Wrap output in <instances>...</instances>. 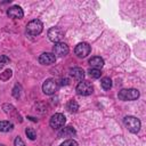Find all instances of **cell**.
I'll use <instances>...</instances> for the list:
<instances>
[{
    "mask_svg": "<svg viewBox=\"0 0 146 146\" xmlns=\"http://www.w3.org/2000/svg\"><path fill=\"white\" fill-rule=\"evenodd\" d=\"M43 30V24L39 19H33L27 23L26 25V32L30 35H39Z\"/></svg>",
    "mask_w": 146,
    "mask_h": 146,
    "instance_id": "1",
    "label": "cell"
},
{
    "mask_svg": "<svg viewBox=\"0 0 146 146\" xmlns=\"http://www.w3.org/2000/svg\"><path fill=\"white\" fill-rule=\"evenodd\" d=\"M123 122L125 124V127L128 128V130L132 133H137L140 130V121L139 119L135 117V116H125L123 119Z\"/></svg>",
    "mask_w": 146,
    "mask_h": 146,
    "instance_id": "2",
    "label": "cell"
},
{
    "mask_svg": "<svg viewBox=\"0 0 146 146\" xmlns=\"http://www.w3.org/2000/svg\"><path fill=\"white\" fill-rule=\"evenodd\" d=\"M119 99L121 100H135L139 97V91L137 89L130 88V89H122L121 91H119Z\"/></svg>",
    "mask_w": 146,
    "mask_h": 146,
    "instance_id": "3",
    "label": "cell"
},
{
    "mask_svg": "<svg viewBox=\"0 0 146 146\" xmlns=\"http://www.w3.org/2000/svg\"><path fill=\"white\" fill-rule=\"evenodd\" d=\"M59 88V83L55 79H47L42 84V91L46 95H52L55 94Z\"/></svg>",
    "mask_w": 146,
    "mask_h": 146,
    "instance_id": "4",
    "label": "cell"
},
{
    "mask_svg": "<svg viewBox=\"0 0 146 146\" xmlns=\"http://www.w3.org/2000/svg\"><path fill=\"white\" fill-rule=\"evenodd\" d=\"M92 91H94V87L89 81L82 80L76 86V92L81 96H89L92 94Z\"/></svg>",
    "mask_w": 146,
    "mask_h": 146,
    "instance_id": "5",
    "label": "cell"
},
{
    "mask_svg": "<svg viewBox=\"0 0 146 146\" xmlns=\"http://www.w3.org/2000/svg\"><path fill=\"white\" fill-rule=\"evenodd\" d=\"M2 110H3V112L8 115V116H10L13 120H15L16 122H22L23 121V119H22V116H21V114L18 113V111L11 105V104H3L2 105Z\"/></svg>",
    "mask_w": 146,
    "mask_h": 146,
    "instance_id": "6",
    "label": "cell"
},
{
    "mask_svg": "<svg viewBox=\"0 0 146 146\" xmlns=\"http://www.w3.org/2000/svg\"><path fill=\"white\" fill-rule=\"evenodd\" d=\"M66 122V119L65 116L62 114V113H56L54 114L51 117H50V121H49V124L52 129H62L64 127Z\"/></svg>",
    "mask_w": 146,
    "mask_h": 146,
    "instance_id": "7",
    "label": "cell"
},
{
    "mask_svg": "<svg viewBox=\"0 0 146 146\" xmlns=\"http://www.w3.org/2000/svg\"><path fill=\"white\" fill-rule=\"evenodd\" d=\"M48 38L51 42H55V43H58L60 42V40L64 38V32L62 29L59 27H51L49 31H48Z\"/></svg>",
    "mask_w": 146,
    "mask_h": 146,
    "instance_id": "8",
    "label": "cell"
},
{
    "mask_svg": "<svg viewBox=\"0 0 146 146\" xmlns=\"http://www.w3.org/2000/svg\"><path fill=\"white\" fill-rule=\"evenodd\" d=\"M90 51H91V48H90V46H89L87 42H81V43L76 44V47H75V49H74L75 55H76L78 57H80V58L87 57V56L90 54Z\"/></svg>",
    "mask_w": 146,
    "mask_h": 146,
    "instance_id": "9",
    "label": "cell"
},
{
    "mask_svg": "<svg viewBox=\"0 0 146 146\" xmlns=\"http://www.w3.org/2000/svg\"><path fill=\"white\" fill-rule=\"evenodd\" d=\"M70 49H68V46L64 42H58V43H55L54 48H52V54L56 56V57H63V56H66L68 54Z\"/></svg>",
    "mask_w": 146,
    "mask_h": 146,
    "instance_id": "10",
    "label": "cell"
},
{
    "mask_svg": "<svg viewBox=\"0 0 146 146\" xmlns=\"http://www.w3.org/2000/svg\"><path fill=\"white\" fill-rule=\"evenodd\" d=\"M7 15L13 19H21L24 16V13L19 6H13L7 10Z\"/></svg>",
    "mask_w": 146,
    "mask_h": 146,
    "instance_id": "11",
    "label": "cell"
},
{
    "mask_svg": "<svg viewBox=\"0 0 146 146\" xmlns=\"http://www.w3.org/2000/svg\"><path fill=\"white\" fill-rule=\"evenodd\" d=\"M55 60L56 56L52 52H43L39 57V63L42 65H51L52 63H55Z\"/></svg>",
    "mask_w": 146,
    "mask_h": 146,
    "instance_id": "12",
    "label": "cell"
},
{
    "mask_svg": "<svg viewBox=\"0 0 146 146\" xmlns=\"http://www.w3.org/2000/svg\"><path fill=\"white\" fill-rule=\"evenodd\" d=\"M76 131L73 127H64L59 130L58 132V138H64V137H73L75 136Z\"/></svg>",
    "mask_w": 146,
    "mask_h": 146,
    "instance_id": "13",
    "label": "cell"
},
{
    "mask_svg": "<svg viewBox=\"0 0 146 146\" xmlns=\"http://www.w3.org/2000/svg\"><path fill=\"white\" fill-rule=\"evenodd\" d=\"M89 64L91 66V68H102L104 66V59L99 56H95V57H91L89 59Z\"/></svg>",
    "mask_w": 146,
    "mask_h": 146,
    "instance_id": "14",
    "label": "cell"
},
{
    "mask_svg": "<svg viewBox=\"0 0 146 146\" xmlns=\"http://www.w3.org/2000/svg\"><path fill=\"white\" fill-rule=\"evenodd\" d=\"M71 75L76 80V81H82L84 79V71L80 67H73L70 70Z\"/></svg>",
    "mask_w": 146,
    "mask_h": 146,
    "instance_id": "15",
    "label": "cell"
},
{
    "mask_svg": "<svg viewBox=\"0 0 146 146\" xmlns=\"http://www.w3.org/2000/svg\"><path fill=\"white\" fill-rule=\"evenodd\" d=\"M14 129V124L10 121H0V131L8 132Z\"/></svg>",
    "mask_w": 146,
    "mask_h": 146,
    "instance_id": "16",
    "label": "cell"
},
{
    "mask_svg": "<svg viewBox=\"0 0 146 146\" xmlns=\"http://www.w3.org/2000/svg\"><path fill=\"white\" fill-rule=\"evenodd\" d=\"M100 84L104 90H110L112 88V80L110 78H103L100 81Z\"/></svg>",
    "mask_w": 146,
    "mask_h": 146,
    "instance_id": "17",
    "label": "cell"
},
{
    "mask_svg": "<svg viewBox=\"0 0 146 146\" xmlns=\"http://www.w3.org/2000/svg\"><path fill=\"white\" fill-rule=\"evenodd\" d=\"M88 73H89V75H90L92 79H99L100 75H102V72H100V70H98V68H90V70L88 71Z\"/></svg>",
    "mask_w": 146,
    "mask_h": 146,
    "instance_id": "18",
    "label": "cell"
},
{
    "mask_svg": "<svg viewBox=\"0 0 146 146\" xmlns=\"http://www.w3.org/2000/svg\"><path fill=\"white\" fill-rule=\"evenodd\" d=\"M11 75H13V71L8 68V70H6L5 72L0 73V80H2V81H7V80H9V79L11 78Z\"/></svg>",
    "mask_w": 146,
    "mask_h": 146,
    "instance_id": "19",
    "label": "cell"
},
{
    "mask_svg": "<svg viewBox=\"0 0 146 146\" xmlns=\"http://www.w3.org/2000/svg\"><path fill=\"white\" fill-rule=\"evenodd\" d=\"M67 110H68L70 112H76V111L79 110L78 103H76L75 100H70V102L67 103Z\"/></svg>",
    "mask_w": 146,
    "mask_h": 146,
    "instance_id": "20",
    "label": "cell"
},
{
    "mask_svg": "<svg viewBox=\"0 0 146 146\" xmlns=\"http://www.w3.org/2000/svg\"><path fill=\"white\" fill-rule=\"evenodd\" d=\"M25 133H26V136L29 137V139H31V140H34V139L36 138V133H35L34 129H32V128H26Z\"/></svg>",
    "mask_w": 146,
    "mask_h": 146,
    "instance_id": "21",
    "label": "cell"
},
{
    "mask_svg": "<svg viewBox=\"0 0 146 146\" xmlns=\"http://www.w3.org/2000/svg\"><path fill=\"white\" fill-rule=\"evenodd\" d=\"M59 146H79V145H78V143L74 139H67L63 144H60Z\"/></svg>",
    "mask_w": 146,
    "mask_h": 146,
    "instance_id": "22",
    "label": "cell"
},
{
    "mask_svg": "<svg viewBox=\"0 0 146 146\" xmlns=\"http://www.w3.org/2000/svg\"><path fill=\"white\" fill-rule=\"evenodd\" d=\"M9 63V58L7 57V56H5V55H2V56H0V68H2L5 65H7Z\"/></svg>",
    "mask_w": 146,
    "mask_h": 146,
    "instance_id": "23",
    "label": "cell"
},
{
    "mask_svg": "<svg viewBox=\"0 0 146 146\" xmlns=\"http://www.w3.org/2000/svg\"><path fill=\"white\" fill-rule=\"evenodd\" d=\"M19 91H21V87H19L18 84H16L15 88L13 89V96H14L15 98H18V97H19V94H21Z\"/></svg>",
    "mask_w": 146,
    "mask_h": 146,
    "instance_id": "24",
    "label": "cell"
},
{
    "mask_svg": "<svg viewBox=\"0 0 146 146\" xmlns=\"http://www.w3.org/2000/svg\"><path fill=\"white\" fill-rule=\"evenodd\" d=\"M14 145H15V146H25V144H24L23 139H22L19 136L15 138V140H14Z\"/></svg>",
    "mask_w": 146,
    "mask_h": 146,
    "instance_id": "25",
    "label": "cell"
},
{
    "mask_svg": "<svg viewBox=\"0 0 146 146\" xmlns=\"http://www.w3.org/2000/svg\"><path fill=\"white\" fill-rule=\"evenodd\" d=\"M60 81H62L60 84H68V80L67 79H62Z\"/></svg>",
    "mask_w": 146,
    "mask_h": 146,
    "instance_id": "26",
    "label": "cell"
},
{
    "mask_svg": "<svg viewBox=\"0 0 146 146\" xmlns=\"http://www.w3.org/2000/svg\"><path fill=\"white\" fill-rule=\"evenodd\" d=\"M0 146H5V145H2V144H0Z\"/></svg>",
    "mask_w": 146,
    "mask_h": 146,
    "instance_id": "27",
    "label": "cell"
}]
</instances>
